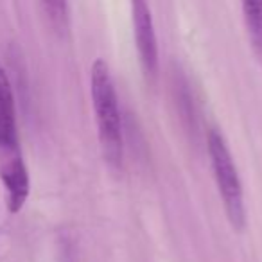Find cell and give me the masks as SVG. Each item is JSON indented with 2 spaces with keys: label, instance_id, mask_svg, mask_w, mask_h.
<instances>
[{
  "label": "cell",
  "instance_id": "6da1fadb",
  "mask_svg": "<svg viewBox=\"0 0 262 262\" xmlns=\"http://www.w3.org/2000/svg\"><path fill=\"white\" fill-rule=\"evenodd\" d=\"M90 90L95 117H97L102 153L110 164L119 167L122 164L124 155L119 95H117L115 83L110 72V65L101 58L95 59L90 69Z\"/></svg>",
  "mask_w": 262,
  "mask_h": 262
},
{
  "label": "cell",
  "instance_id": "7a4b0ae2",
  "mask_svg": "<svg viewBox=\"0 0 262 262\" xmlns=\"http://www.w3.org/2000/svg\"><path fill=\"white\" fill-rule=\"evenodd\" d=\"M208 153H210L214 176L219 192L225 201L226 214L235 228H243L246 223V207H244L243 183H241L237 165L230 153L226 139L217 127L208 129Z\"/></svg>",
  "mask_w": 262,
  "mask_h": 262
},
{
  "label": "cell",
  "instance_id": "3957f363",
  "mask_svg": "<svg viewBox=\"0 0 262 262\" xmlns=\"http://www.w3.org/2000/svg\"><path fill=\"white\" fill-rule=\"evenodd\" d=\"M0 153L4 158L2 162L20 158L15 97L2 63H0Z\"/></svg>",
  "mask_w": 262,
  "mask_h": 262
},
{
  "label": "cell",
  "instance_id": "277c9868",
  "mask_svg": "<svg viewBox=\"0 0 262 262\" xmlns=\"http://www.w3.org/2000/svg\"><path fill=\"white\" fill-rule=\"evenodd\" d=\"M131 18H133L135 40L142 65L147 74H155L158 70V43L149 6L144 0H133L131 2Z\"/></svg>",
  "mask_w": 262,
  "mask_h": 262
},
{
  "label": "cell",
  "instance_id": "5b68a950",
  "mask_svg": "<svg viewBox=\"0 0 262 262\" xmlns=\"http://www.w3.org/2000/svg\"><path fill=\"white\" fill-rule=\"evenodd\" d=\"M2 180L8 190V205L11 212H18L29 194V174L22 157L2 162Z\"/></svg>",
  "mask_w": 262,
  "mask_h": 262
},
{
  "label": "cell",
  "instance_id": "8992f818",
  "mask_svg": "<svg viewBox=\"0 0 262 262\" xmlns=\"http://www.w3.org/2000/svg\"><path fill=\"white\" fill-rule=\"evenodd\" d=\"M243 15L250 31L251 45L262 59V0H244Z\"/></svg>",
  "mask_w": 262,
  "mask_h": 262
},
{
  "label": "cell",
  "instance_id": "52a82bcc",
  "mask_svg": "<svg viewBox=\"0 0 262 262\" xmlns=\"http://www.w3.org/2000/svg\"><path fill=\"white\" fill-rule=\"evenodd\" d=\"M41 8L47 11L51 22L54 24L56 27H61L67 24V4L65 2H43Z\"/></svg>",
  "mask_w": 262,
  "mask_h": 262
}]
</instances>
